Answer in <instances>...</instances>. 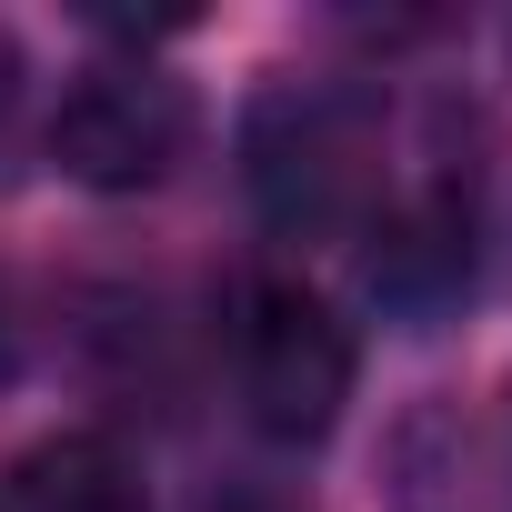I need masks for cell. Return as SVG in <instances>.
Masks as SVG:
<instances>
[{
  "instance_id": "1",
  "label": "cell",
  "mask_w": 512,
  "mask_h": 512,
  "mask_svg": "<svg viewBox=\"0 0 512 512\" xmlns=\"http://www.w3.org/2000/svg\"><path fill=\"white\" fill-rule=\"evenodd\" d=\"M352 332L322 292L302 282H251L241 292V322H231V382H241V412L262 422L272 442H322L352 402Z\"/></svg>"
},
{
  "instance_id": "4",
  "label": "cell",
  "mask_w": 512,
  "mask_h": 512,
  "mask_svg": "<svg viewBox=\"0 0 512 512\" xmlns=\"http://www.w3.org/2000/svg\"><path fill=\"white\" fill-rule=\"evenodd\" d=\"M0 512H151V502H141V472L111 432H61L11 462Z\"/></svg>"
},
{
  "instance_id": "5",
  "label": "cell",
  "mask_w": 512,
  "mask_h": 512,
  "mask_svg": "<svg viewBox=\"0 0 512 512\" xmlns=\"http://www.w3.org/2000/svg\"><path fill=\"white\" fill-rule=\"evenodd\" d=\"M472 272V221L452 201H422L392 221V241L372 251V282L382 292H432V282H462Z\"/></svg>"
},
{
  "instance_id": "3",
  "label": "cell",
  "mask_w": 512,
  "mask_h": 512,
  "mask_svg": "<svg viewBox=\"0 0 512 512\" xmlns=\"http://www.w3.org/2000/svg\"><path fill=\"white\" fill-rule=\"evenodd\" d=\"M372 181V141L352 121V101H302L282 91L251 121V191L272 201V221H342Z\"/></svg>"
},
{
  "instance_id": "2",
  "label": "cell",
  "mask_w": 512,
  "mask_h": 512,
  "mask_svg": "<svg viewBox=\"0 0 512 512\" xmlns=\"http://www.w3.org/2000/svg\"><path fill=\"white\" fill-rule=\"evenodd\" d=\"M51 151L91 191H151L191 151V91L151 61H91L51 111Z\"/></svg>"
}]
</instances>
